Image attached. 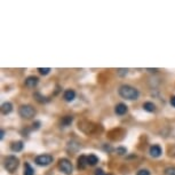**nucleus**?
I'll return each mask as SVG.
<instances>
[{
    "label": "nucleus",
    "mask_w": 175,
    "mask_h": 175,
    "mask_svg": "<svg viewBox=\"0 0 175 175\" xmlns=\"http://www.w3.org/2000/svg\"><path fill=\"white\" fill-rule=\"evenodd\" d=\"M118 94L123 98H126V100L133 101V100H138V96H140V93L138 90L130 85H121L118 90Z\"/></svg>",
    "instance_id": "nucleus-1"
},
{
    "label": "nucleus",
    "mask_w": 175,
    "mask_h": 175,
    "mask_svg": "<svg viewBox=\"0 0 175 175\" xmlns=\"http://www.w3.org/2000/svg\"><path fill=\"white\" fill-rule=\"evenodd\" d=\"M4 165H5V168H6L9 173H14V172L17 169V167H19L20 160L19 158H16L15 156H8L5 158Z\"/></svg>",
    "instance_id": "nucleus-2"
},
{
    "label": "nucleus",
    "mask_w": 175,
    "mask_h": 175,
    "mask_svg": "<svg viewBox=\"0 0 175 175\" xmlns=\"http://www.w3.org/2000/svg\"><path fill=\"white\" fill-rule=\"evenodd\" d=\"M59 168L65 175H71L73 172V166H72L70 160L67 159V158H61L59 160Z\"/></svg>",
    "instance_id": "nucleus-3"
},
{
    "label": "nucleus",
    "mask_w": 175,
    "mask_h": 175,
    "mask_svg": "<svg viewBox=\"0 0 175 175\" xmlns=\"http://www.w3.org/2000/svg\"><path fill=\"white\" fill-rule=\"evenodd\" d=\"M19 113L22 118L31 119V118H33L34 116H36V110H34L33 107L26 104V105H22V107H20Z\"/></svg>",
    "instance_id": "nucleus-4"
},
{
    "label": "nucleus",
    "mask_w": 175,
    "mask_h": 175,
    "mask_svg": "<svg viewBox=\"0 0 175 175\" xmlns=\"http://www.w3.org/2000/svg\"><path fill=\"white\" fill-rule=\"evenodd\" d=\"M53 163V157L50 155H40L36 157V164L39 166H48Z\"/></svg>",
    "instance_id": "nucleus-5"
},
{
    "label": "nucleus",
    "mask_w": 175,
    "mask_h": 175,
    "mask_svg": "<svg viewBox=\"0 0 175 175\" xmlns=\"http://www.w3.org/2000/svg\"><path fill=\"white\" fill-rule=\"evenodd\" d=\"M38 84H39V78H38V77L29 76V77L25 79V86L28 88H34V87H37Z\"/></svg>",
    "instance_id": "nucleus-6"
},
{
    "label": "nucleus",
    "mask_w": 175,
    "mask_h": 175,
    "mask_svg": "<svg viewBox=\"0 0 175 175\" xmlns=\"http://www.w3.org/2000/svg\"><path fill=\"white\" fill-rule=\"evenodd\" d=\"M149 152H150V156H151V157H153V158H158V157L161 156L163 150H161V148H160V145L155 144V145H152V147L150 148Z\"/></svg>",
    "instance_id": "nucleus-7"
},
{
    "label": "nucleus",
    "mask_w": 175,
    "mask_h": 175,
    "mask_svg": "<svg viewBox=\"0 0 175 175\" xmlns=\"http://www.w3.org/2000/svg\"><path fill=\"white\" fill-rule=\"evenodd\" d=\"M127 110H128V108H127V105L124 104V103H118L115 108L116 115H118V116H123L125 115V113H127Z\"/></svg>",
    "instance_id": "nucleus-8"
},
{
    "label": "nucleus",
    "mask_w": 175,
    "mask_h": 175,
    "mask_svg": "<svg viewBox=\"0 0 175 175\" xmlns=\"http://www.w3.org/2000/svg\"><path fill=\"white\" fill-rule=\"evenodd\" d=\"M63 97L67 102H72L76 98V92L73 90H67L64 92Z\"/></svg>",
    "instance_id": "nucleus-9"
},
{
    "label": "nucleus",
    "mask_w": 175,
    "mask_h": 175,
    "mask_svg": "<svg viewBox=\"0 0 175 175\" xmlns=\"http://www.w3.org/2000/svg\"><path fill=\"white\" fill-rule=\"evenodd\" d=\"M23 148H24V144H23L22 141L13 142V143L11 144V151H14V152H20V151H22Z\"/></svg>",
    "instance_id": "nucleus-10"
},
{
    "label": "nucleus",
    "mask_w": 175,
    "mask_h": 175,
    "mask_svg": "<svg viewBox=\"0 0 175 175\" xmlns=\"http://www.w3.org/2000/svg\"><path fill=\"white\" fill-rule=\"evenodd\" d=\"M13 111V104L11 102H5L1 104V112L2 115H9Z\"/></svg>",
    "instance_id": "nucleus-11"
},
{
    "label": "nucleus",
    "mask_w": 175,
    "mask_h": 175,
    "mask_svg": "<svg viewBox=\"0 0 175 175\" xmlns=\"http://www.w3.org/2000/svg\"><path fill=\"white\" fill-rule=\"evenodd\" d=\"M88 165V160H87V157L86 156H80L78 158V169H85Z\"/></svg>",
    "instance_id": "nucleus-12"
},
{
    "label": "nucleus",
    "mask_w": 175,
    "mask_h": 175,
    "mask_svg": "<svg viewBox=\"0 0 175 175\" xmlns=\"http://www.w3.org/2000/svg\"><path fill=\"white\" fill-rule=\"evenodd\" d=\"M72 121H73V117H72V116H65V117H63L62 120H61V126L62 127L70 126L71 124H72Z\"/></svg>",
    "instance_id": "nucleus-13"
},
{
    "label": "nucleus",
    "mask_w": 175,
    "mask_h": 175,
    "mask_svg": "<svg viewBox=\"0 0 175 175\" xmlns=\"http://www.w3.org/2000/svg\"><path fill=\"white\" fill-rule=\"evenodd\" d=\"M143 109L148 112H155L156 111V105L153 104L152 102H145L143 104Z\"/></svg>",
    "instance_id": "nucleus-14"
},
{
    "label": "nucleus",
    "mask_w": 175,
    "mask_h": 175,
    "mask_svg": "<svg viewBox=\"0 0 175 175\" xmlns=\"http://www.w3.org/2000/svg\"><path fill=\"white\" fill-rule=\"evenodd\" d=\"M87 160H88V165L90 166H95L98 163V158L95 155H90L87 157Z\"/></svg>",
    "instance_id": "nucleus-15"
},
{
    "label": "nucleus",
    "mask_w": 175,
    "mask_h": 175,
    "mask_svg": "<svg viewBox=\"0 0 175 175\" xmlns=\"http://www.w3.org/2000/svg\"><path fill=\"white\" fill-rule=\"evenodd\" d=\"M33 174H34L33 168L31 167V165L29 163H25V165H24V175H33Z\"/></svg>",
    "instance_id": "nucleus-16"
},
{
    "label": "nucleus",
    "mask_w": 175,
    "mask_h": 175,
    "mask_svg": "<svg viewBox=\"0 0 175 175\" xmlns=\"http://www.w3.org/2000/svg\"><path fill=\"white\" fill-rule=\"evenodd\" d=\"M116 152L118 153L119 156H124V155H126L127 153V149L126 148H124V147H118V148L116 149Z\"/></svg>",
    "instance_id": "nucleus-17"
},
{
    "label": "nucleus",
    "mask_w": 175,
    "mask_h": 175,
    "mask_svg": "<svg viewBox=\"0 0 175 175\" xmlns=\"http://www.w3.org/2000/svg\"><path fill=\"white\" fill-rule=\"evenodd\" d=\"M38 71H39V73H40V75L46 76L50 72V69H49V68H38Z\"/></svg>",
    "instance_id": "nucleus-18"
},
{
    "label": "nucleus",
    "mask_w": 175,
    "mask_h": 175,
    "mask_svg": "<svg viewBox=\"0 0 175 175\" xmlns=\"http://www.w3.org/2000/svg\"><path fill=\"white\" fill-rule=\"evenodd\" d=\"M165 174L166 175H175V167L174 166L166 168V169H165Z\"/></svg>",
    "instance_id": "nucleus-19"
},
{
    "label": "nucleus",
    "mask_w": 175,
    "mask_h": 175,
    "mask_svg": "<svg viewBox=\"0 0 175 175\" xmlns=\"http://www.w3.org/2000/svg\"><path fill=\"white\" fill-rule=\"evenodd\" d=\"M34 98H36V100L38 101V102H40V103H44V102H45V97H42L41 96V94L40 93H36L34 94Z\"/></svg>",
    "instance_id": "nucleus-20"
},
{
    "label": "nucleus",
    "mask_w": 175,
    "mask_h": 175,
    "mask_svg": "<svg viewBox=\"0 0 175 175\" xmlns=\"http://www.w3.org/2000/svg\"><path fill=\"white\" fill-rule=\"evenodd\" d=\"M127 72H128V69H118V70H117V73H118L120 77H124V76H126Z\"/></svg>",
    "instance_id": "nucleus-21"
},
{
    "label": "nucleus",
    "mask_w": 175,
    "mask_h": 175,
    "mask_svg": "<svg viewBox=\"0 0 175 175\" xmlns=\"http://www.w3.org/2000/svg\"><path fill=\"white\" fill-rule=\"evenodd\" d=\"M136 175H150V172L148 169H140L136 173Z\"/></svg>",
    "instance_id": "nucleus-22"
},
{
    "label": "nucleus",
    "mask_w": 175,
    "mask_h": 175,
    "mask_svg": "<svg viewBox=\"0 0 175 175\" xmlns=\"http://www.w3.org/2000/svg\"><path fill=\"white\" fill-rule=\"evenodd\" d=\"M95 175H108V174H105L104 172H103V169L98 168V169H96V171H95Z\"/></svg>",
    "instance_id": "nucleus-23"
},
{
    "label": "nucleus",
    "mask_w": 175,
    "mask_h": 175,
    "mask_svg": "<svg viewBox=\"0 0 175 175\" xmlns=\"http://www.w3.org/2000/svg\"><path fill=\"white\" fill-rule=\"evenodd\" d=\"M169 103H171L172 107H174L175 108V96H172L171 100H169Z\"/></svg>",
    "instance_id": "nucleus-24"
},
{
    "label": "nucleus",
    "mask_w": 175,
    "mask_h": 175,
    "mask_svg": "<svg viewBox=\"0 0 175 175\" xmlns=\"http://www.w3.org/2000/svg\"><path fill=\"white\" fill-rule=\"evenodd\" d=\"M40 127V121H36L33 123V129H38Z\"/></svg>",
    "instance_id": "nucleus-25"
},
{
    "label": "nucleus",
    "mask_w": 175,
    "mask_h": 175,
    "mask_svg": "<svg viewBox=\"0 0 175 175\" xmlns=\"http://www.w3.org/2000/svg\"><path fill=\"white\" fill-rule=\"evenodd\" d=\"M4 135H5V130L1 129V132H0V140H2V138H4Z\"/></svg>",
    "instance_id": "nucleus-26"
},
{
    "label": "nucleus",
    "mask_w": 175,
    "mask_h": 175,
    "mask_svg": "<svg viewBox=\"0 0 175 175\" xmlns=\"http://www.w3.org/2000/svg\"><path fill=\"white\" fill-rule=\"evenodd\" d=\"M148 70H149L150 72H156V71H158L157 69H148Z\"/></svg>",
    "instance_id": "nucleus-27"
}]
</instances>
